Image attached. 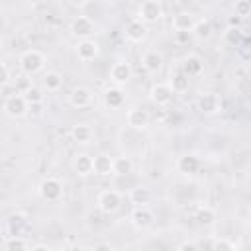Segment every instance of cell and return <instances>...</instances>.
I'll return each mask as SVG.
<instances>
[{
	"instance_id": "d590c367",
	"label": "cell",
	"mask_w": 251,
	"mask_h": 251,
	"mask_svg": "<svg viewBox=\"0 0 251 251\" xmlns=\"http://www.w3.org/2000/svg\"><path fill=\"white\" fill-rule=\"evenodd\" d=\"M178 251H198V247H196L194 241H182L178 245Z\"/></svg>"
},
{
	"instance_id": "836d02e7",
	"label": "cell",
	"mask_w": 251,
	"mask_h": 251,
	"mask_svg": "<svg viewBox=\"0 0 251 251\" xmlns=\"http://www.w3.org/2000/svg\"><path fill=\"white\" fill-rule=\"evenodd\" d=\"M27 112H31L33 116H41V114H43V102H33V104H27Z\"/></svg>"
},
{
	"instance_id": "4316f807",
	"label": "cell",
	"mask_w": 251,
	"mask_h": 251,
	"mask_svg": "<svg viewBox=\"0 0 251 251\" xmlns=\"http://www.w3.org/2000/svg\"><path fill=\"white\" fill-rule=\"evenodd\" d=\"M43 86L49 90V92H57L61 86H63V75L59 71H47L43 75Z\"/></svg>"
},
{
	"instance_id": "9a60e30c",
	"label": "cell",
	"mask_w": 251,
	"mask_h": 251,
	"mask_svg": "<svg viewBox=\"0 0 251 251\" xmlns=\"http://www.w3.org/2000/svg\"><path fill=\"white\" fill-rule=\"evenodd\" d=\"M196 106L204 116H212L220 110V98L216 92H202L196 100Z\"/></svg>"
},
{
	"instance_id": "2e32d148",
	"label": "cell",
	"mask_w": 251,
	"mask_h": 251,
	"mask_svg": "<svg viewBox=\"0 0 251 251\" xmlns=\"http://www.w3.org/2000/svg\"><path fill=\"white\" fill-rule=\"evenodd\" d=\"M141 65H143V69H145L149 75H157V73L163 69V55H161L159 51H155V49H149V51L143 53Z\"/></svg>"
},
{
	"instance_id": "74e56055",
	"label": "cell",
	"mask_w": 251,
	"mask_h": 251,
	"mask_svg": "<svg viewBox=\"0 0 251 251\" xmlns=\"http://www.w3.org/2000/svg\"><path fill=\"white\" fill-rule=\"evenodd\" d=\"M29 251H53V249H51L49 245H45V243H35Z\"/></svg>"
},
{
	"instance_id": "ffe728a7",
	"label": "cell",
	"mask_w": 251,
	"mask_h": 251,
	"mask_svg": "<svg viewBox=\"0 0 251 251\" xmlns=\"http://www.w3.org/2000/svg\"><path fill=\"white\" fill-rule=\"evenodd\" d=\"M176 169H178V173H182V175H194V173L200 169V159H198L196 155H192V153L182 155V157H178V161H176Z\"/></svg>"
},
{
	"instance_id": "8d00e7d4",
	"label": "cell",
	"mask_w": 251,
	"mask_h": 251,
	"mask_svg": "<svg viewBox=\"0 0 251 251\" xmlns=\"http://www.w3.org/2000/svg\"><path fill=\"white\" fill-rule=\"evenodd\" d=\"M92 251H114V247H112L110 243H104V241H102V243H96V245L92 247Z\"/></svg>"
},
{
	"instance_id": "603a6c76",
	"label": "cell",
	"mask_w": 251,
	"mask_h": 251,
	"mask_svg": "<svg viewBox=\"0 0 251 251\" xmlns=\"http://www.w3.org/2000/svg\"><path fill=\"white\" fill-rule=\"evenodd\" d=\"M73 169H75V173L80 175V176L92 175V157L86 155V153H78V155L73 159Z\"/></svg>"
},
{
	"instance_id": "44dd1931",
	"label": "cell",
	"mask_w": 251,
	"mask_h": 251,
	"mask_svg": "<svg viewBox=\"0 0 251 251\" xmlns=\"http://www.w3.org/2000/svg\"><path fill=\"white\" fill-rule=\"evenodd\" d=\"M169 88L173 90V94H178V92H186L188 86H190V78L178 69L176 73H171V78H169Z\"/></svg>"
},
{
	"instance_id": "e575fe53",
	"label": "cell",
	"mask_w": 251,
	"mask_h": 251,
	"mask_svg": "<svg viewBox=\"0 0 251 251\" xmlns=\"http://www.w3.org/2000/svg\"><path fill=\"white\" fill-rule=\"evenodd\" d=\"M8 78H10V69L4 63H0V86H4L8 82Z\"/></svg>"
},
{
	"instance_id": "d6986e66",
	"label": "cell",
	"mask_w": 251,
	"mask_h": 251,
	"mask_svg": "<svg viewBox=\"0 0 251 251\" xmlns=\"http://www.w3.org/2000/svg\"><path fill=\"white\" fill-rule=\"evenodd\" d=\"M112 157L110 155H104V153H100V155H94L92 157V173L94 175H100V176H108V175H112Z\"/></svg>"
},
{
	"instance_id": "cb8c5ba5",
	"label": "cell",
	"mask_w": 251,
	"mask_h": 251,
	"mask_svg": "<svg viewBox=\"0 0 251 251\" xmlns=\"http://www.w3.org/2000/svg\"><path fill=\"white\" fill-rule=\"evenodd\" d=\"M180 71L190 78V76L200 75V73L204 71V65H202V61H200L196 55H188V57L182 61V69H180Z\"/></svg>"
},
{
	"instance_id": "5bb4252c",
	"label": "cell",
	"mask_w": 251,
	"mask_h": 251,
	"mask_svg": "<svg viewBox=\"0 0 251 251\" xmlns=\"http://www.w3.org/2000/svg\"><path fill=\"white\" fill-rule=\"evenodd\" d=\"M124 33H126V39H127V41H131V43H141V41L147 37V25H145L143 22H139L137 18H133V20H129V22L126 24Z\"/></svg>"
},
{
	"instance_id": "30bf717a",
	"label": "cell",
	"mask_w": 251,
	"mask_h": 251,
	"mask_svg": "<svg viewBox=\"0 0 251 251\" xmlns=\"http://www.w3.org/2000/svg\"><path fill=\"white\" fill-rule=\"evenodd\" d=\"M129 222H131V226L137 227V229H147V227L153 226V222H155V214H153L147 206H137V208L131 212Z\"/></svg>"
},
{
	"instance_id": "9c48e42d",
	"label": "cell",
	"mask_w": 251,
	"mask_h": 251,
	"mask_svg": "<svg viewBox=\"0 0 251 251\" xmlns=\"http://www.w3.org/2000/svg\"><path fill=\"white\" fill-rule=\"evenodd\" d=\"M173 90L169 88L167 82H155L151 88H149V100L155 104V106H167L173 102Z\"/></svg>"
},
{
	"instance_id": "6da1fadb",
	"label": "cell",
	"mask_w": 251,
	"mask_h": 251,
	"mask_svg": "<svg viewBox=\"0 0 251 251\" xmlns=\"http://www.w3.org/2000/svg\"><path fill=\"white\" fill-rule=\"evenodd\" d=\"M163 12H165V8H163V4L159 0H145V2H141L137 6V20L143 22L145 25L147 24H155L157 20L163 18Z\"/></svg>"
},
{
	"instance_id": "484cf974",
	"label": "cell",
	"mask_w": 251,
	"mask_h": 251,
	"mask_svg": "<svg viewBox=\"0 0 251 251\" xmlns=\"http://www.w3.org/2000/svg\"><path fill=\"white\" fill-rule=\"evenodd\" d=\"M196 39H208L210 35H212V22L208 20V18H196V24H194V27H192V31H190Z\"/></svg>"
},
{
	"instance_id": "e0dca14e",
	"label": "cell",
	"mask_w": 251,
	"mask_h": 251,
	"mask_svg": "<svg viewBox=\"0 0 251 251\" xmlns=\"http://www.w3.org/2000/svg\"><path fill=\"white\" fill-rule=\"evenodd\" d=\"M126 102V92L120 86H110L104 90V106L108 110H118Z\"/></svg>"
},
{
	"instance_id": "277c9868",
	"label": "cell",
	"mask_w": 251,
	"mask_h": 251,
	"mask_svg": "<svg viewBox=\"0 0 251 251\" xmlns=\"http://www.w3.org/2000/svg\"><path fill=\"white\" fill-rule=\"evenodd\" d=\"M37 192L45 202H57L63 196V182L57 176H47L39 182Z\"/></svg>"
},
{
	"instance_id": "f35d334b",
	"label": "cell",
	"mask_w": 251,
	"mask_h": 251,
	"mask_svg": "<svg viewBox=\"0 0 251 251\" xmlns=\"http://www.w3.org/2000/svg\"><path fill=\"white\" fill-rule=\"evenodd\" d=\"M2 229H4V226H2V220H0V233H2Z\"/></svg>"
},
{
	"instance_id": "f1b7e54d",
	"label": "cell",
	"mask_w": 251,
	"mask_h": 251,
	"mask_svg": "<svg viewBox=\"0 0 251 251\" xmlns=\"http://www.w3.org/2000/svg\"><path fill=\"white\" fill-rule=\"evenodd\" d=\"M243 29L241 27H235V25H229L226 31H224V41L231 47H237L241 41H243Z\"/></svg>"
},
{
	"instance_id": "7a4b0ae2",
	"label": "cell",
	"mask_w": 251,
	"mask_h": 251,
	"mask_svg": "<svg viewBox=\"0 0 251 251\" xmlns=\"http://www.w3.org/2000/svg\"><path fill=\"white\" fill-rule=\"evenodd\" d=\"M20 67L25 75H35L45 67V55L39 49H27L20 57Z\"/></svg>"
},
{
	"instance_id": "8fae6325",
	"label": "cell",
	"mask_w": 251,
	"mask_h": 251,
	"mask_svg": "<svg viewBox=\"0 0 251 251\" xmlns=\"http://www.w3.org/2000/svg\"><path fill=\"white\" fill-rule=\"evenodd\" d=\"M196 24V16L192 12H176L171 20V27L176 33H190Z\"/></svg>"
},
{
	"instance_id": "7c38bea8",
	"label": "cell",
	"mask_w": 251,
	"mask_h": 251,
	"mask_svg": "<svg viewBox=\"0 0 251 251\" xmlns=\"http://www.w3.org/2000/svg\"><path fill=\"white\" fill-rule=\"evenodd\" d=\"M126 122H127V126H129L131 129L141 131V129H145V127L149 126V114H147L145 108L135 106V108L127 110V114H126Z\"/></svg>"
},
{
	"instance_id": "f546056e",
	"label": "cell",
	"mask_w": 251,
	"mask_h": 251,
	"mask_svg": "<svg viewBox=\"0 0 251 251\" xmlns=\"http://www.w3.org/2000/svg\"><path fill=\"white\" fill-rule=\"evenodd\" d=\"M6 251H29L27 249V241L20 235H12L6 239V245H4Z\"/></svg>"
},
{
	"instance_id": "83f0119b",
	"label": "cell",
	"mask_w": 251,
	"mask_h": 251,
	"mask_svg": "<svg viewBox=\"0 0 251 251\" xmlns=\"http://www.w3.org/2000/svg\"><path fill=\"white\" fill-rule=\"evenodd\" d=\"M129 200L137 206H147L151 202V190L145 188V186H137V188H131L129 192Z\"/></svg>"
},
{
	"instance_id": "52a82bcc",
	"label": "cell",
	"mask_w": 251,
	"mask_h": 251,
	"mask_svg": "<svg viewBox=\"0 0 251 251\" xmlns=\"http://www.w3.org/2000/svg\"><path fill=\"white\" fill-rule=\"evenodd\" d=\"M133 76V69L127 61H116L112 67H110V80L114 82V86H120L129 82Z\"/></svg>"
},
{
	"instance_id": "5b68a950",
	"label": "cell",
	"mask_w": 251,
	"mask_h": 251,
	"mask_svg": "<svg viewBox=\"0 0 251 251\" xmlns=\"http://www.w3.org/2000/svg\"><path fill=\"white\" fill-rule=\"evenodd\" d=\"M96 206L102 214H114L122 206V194L118 190H102L96 198Z\"/></svg>"
},
{
	"instance_id": "1f68e13d",
	"label": "cell",
	"mask_w": 251,
	"mask_h": 251,
	"mask_svg": "<svg viewBox=\"0 0 251 251\" xmlns=\"http://www.w3.org/2000/svg\"><path fill=\"white\" fill-rule=\"evenodd\" d=\"M212 251H235V245L226 237H218L212 245Z\"/></svg>"
},
{
	"instance_id": "7402d4cb",
	"label": "cell",
	"mask_w": 251,
	"mask_h": 251,
	"mask_svg": "<svg viewBox=\"0 0 251 251\" xmlns=\"http://www.w3.org/2000/svg\"><path fill=\"white\" fill-rule=\"evenodd\" d=\"M194 220H196L198 226L210 227V226L216 224V212H214V208H210V206H198L196 212H194Z\"/></svg>"
},
{
	"instance_id": "3957f363",
	"label": "cell",
	"mask_w": 251,
	"mask_h": 251,
	"mask_svg": "<svg viewBox=\"0 0 251 251\" xmlns=\"http://www.w3.org/2000/svg\"><path fill=\"white\" fill-rule=\"evenodd\" d=\"M2 110L8 118H24L27 114V102L24 98V94H18V92H12L6 96L4 104H2Z\"/></svg>"
},
{
	"instance_id": "8992f818",
	"label": "cell",
	"mask_w": 251,
	"mask_h": 251,
	"mask_svg": "<svg viewBox=\"0 0 251 251\" xmlns=\"http://www.w3.org/2000/svg\"><path fill=\"white\" fill-rule=\"evenodd\" d=\"M96 31V25L94 22L88 18V16H76L73 22H71V33L82 41V39H90V35H94Z\"/></svg>"
},
{
	"instance_id": "ac0fdd59",
	"label": "cell",
	"mask_w": 251,
	"mask_h": 251,
	"mask_svg": "<svg viewBox=\"0 0 251 251\" xmlns=\"http://www.w3.org/2000/svg\"><path fill=\"white\" fill-rule=\"evenodd\" d=\"M71 137H73L76 143L86 145V143L92 141V137H94V129H92L88 124L80 122V124H75V126H73V129H71Z\"/></svg>"
},
{
	"instance_id": "ba28073f",
	"label": "cell",
	"mask_w": 251,
	"mask_h": 251,
	"mask_svg": "<svg viewBox=\"0 0 251 251\" xmlns=\"http://www.w3.org/2000/svg\"><path fill=\"white\" fill-rule=\"evenodd\" d=\"M94 100V92L88 88V86H76L73 88V92L69 94V104L76 110H84L92 104Z\"/></svg>"
},
{
	"instance_id": "d6a6232c",
	"label": "cell",
	"mask_w": 251,
	"mask_h": 251,
	"mask_svg": "<svg viewBox=\"0 0 251 251\" xmlns=\"http://www.w3.org/2000/svg\"><path fill=\"white\" fill-rule=\"evenodd\" d=\"M24 98H25V102H27V104H33V102H43L41 92H39L37 88H33V86H31V88H27V92H25V96H24Z\"/></svg>"
},
{
	"instance_id": "4dcf8cb0",
	"label": "cell",
	"mask_w": 251,
	"mask_h": 251,
	"mask_svg": "<svg viewBox=\"0 0 251 251\" xmlns=\"http://www.w3.org/2000/svg\"><path fill=\"white\" fill-rule=\"evenodd\" d=\"M233 10H235V16L247 18V16L251 14V2H249V0H237L235 6H233Z\"/></svg>"
},
{
	"instance_id": "d4e9b609",
	"label": "cell",
	"mask_w": 251,
	"mask_h": 251,
	"mask_svg": "<svg viewBox=\"0 0 251 251\" xmlns=\"http://www.w3.org/2000/svg\"><path fill=\"white\" fill-rule=\"evenodd\" d=\"M131 169H133V163H131V159L127 155H120V157H116L112 161V175L126 176V175L131 173Z\"/></svg>"
},
{
	"instance_id": "4fadbf2b",
	"label": "cell",
	"mask_w": 251,
	"mask_h": 251,
	"mask_svg": "<svg viewBox=\"0 0 251 251\" xmlns=\"http://www.w3.org/2000/svg\"><path fill=\"white\" fill-rule=\"evenodd\" d=\"M98 53H100V45L94 39H82V41L76 43V57L82 63L94 61L98 57Z\"/></svg>"
}]
</instances>
